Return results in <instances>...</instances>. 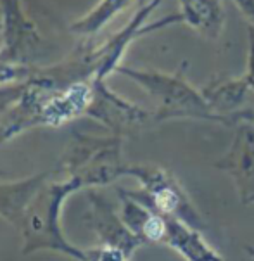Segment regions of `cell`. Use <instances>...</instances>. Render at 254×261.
Returning <instances> with one entry per match:
<instances>
[{
  "mask_svg": "<svg viewBox=\"0 0 254 261\" xmlns=\"http://www.w3.org/2000/svg\"><path fill=\"white\" fill-rule=\"evenodd\" d=\"M246 251L249 253V256H251V258H254V247H251V246H246Z\"/></svg>",
  "mask_w": 254,
  "mask_h": 261,
  "instance_id": "obj_8",
  "label": "cell"
},
{
  "mask_svg": "<svg viewBox=\"0 0 254 261\" xmlns=\"http://www.w3.org/2000/svg\"><path fill=\"white\" fill-rule=\"evenodd\" d=\"M246 82L251 87V92L254 95V28L249 26V57H247V73L244 74Z\"/></svg>",
  "mask_w": 254,
  "mask_h": 261,
  "instance_id": "obj_6",
  "label": "cell"
},
{
  "mask_svg": "<svg viewBox=\"0 0 254 261\" xmlns=\"http://www.w3.org/2000/svg\"><path fill=\"white\" fill-rule=\"evenodd\" d=\"M182 21L206 38H218L223 32L225 12L221 0H178Z\"/></svg>",
  "mask_w": 254,
  "mask_h": 261,
  "instance_id": "obj_4",
  "label": "cell"
},
{
  "mask_svg": "<svg viewBox=\"0 0 254 261\" xmlns=\"http://www.w3.org/2000/svg\"><path fill=\"white\" fill-rule=\"evenodd\" d=\"M118 73L130 76L158 102L156 119L163 121L169 118H197V119H221L211 111L202 92H197L184 78L182 71L176 74H164L158 71H142L132 68H118Z\"/></svg>",
  "mask_w": 254,
  "mask_h": 261,
  "instance_id": "obj_1",
  "label": "cell"
},
{
  "mask_svg": "<svg viewBox=\"0 0 254 261\" xmlns=\"http://www.w3.org/2000/svg\"><path fill=\"white\" fill-rule=\"evenodd\" d=\"M234 2L242 11V14L251 21V26L254 28V0H234Z\"/></svg>",
  "mask_w": 254,
  "mask_h": 261,
  "instance_id": "obj_7",
  "label": "cell"
},
{
  "mask_svg": "<svg viewBox=\"0 0 254 261\" xmlns=\"http://www.w3.org/2000/svg\"><path fill=\"white\" fill-rule=\"evenodd\" d=\"M164 244L175 249L187 261H223V258L204 241L197 228L189 227L176 218L166 216Z\"/></svg>",
  "mask_w": 254,
  "mask_h": 261,
  "instance_id": "obj_3",
  "label": "cell"
},
{
  "mask_svg": "<svg viewBox=\"0 0 254 261\" xmlns=\"http://www.w3.org/2000/svg\"><path fill=\"white\" fill-rule=\"evenodd\" d=\"M130 2L132 0H100L87 16H83L73 24V32L80 35H93L100 32L114 16L126 9Z\"/></svg>",
  "mask_w": 254,
  "mask_h": 261,
  "instance_id": "obj_5",
  "label": "cell"
},
{
  "mask_svg": "<svg viewBox=\"0 0 254 261\" xmlns=\"http://www.w3.org/2000/svg\"><path fill=\"white\" fill-rule=\"evenodd\" d=\"M128 175H133L142 184L140 192H126L128 196L149 206L156 213L176 218L192 228L200 230L204 222L189 201L180 184L159 166H130Z\"/></svg>",
  "mask_w": 254,
  "mask_h": 261,
  "instance_id": "obj_2",
  "label": "cell"
}]
</instances>
